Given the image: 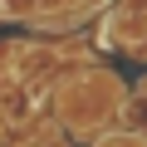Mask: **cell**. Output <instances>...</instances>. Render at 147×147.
<instances>
[{"label":"cell","instance_id":"6da1fadb","mask_svg":"<svg viewBox=\"0 0 147 147\" xmlns=\"http://www.w3.org/2000/svg\"><path fill=\"white\" fill-rule=\"evenodd\" d=\"M118 113H123V88L108 69H84L59 88V118L69 132H98Z\"/></svg>","mask_w":147,"mask_h":147},{"label":"cell","instance_id":"7a4b0ae2","mask_svg":"<svg viewBox=\"0 0 147 147\" xmlns=\"http://www.w3.org/2000/svg\"><path fill=\"white\" fill-rule=\"evenodd\" d=\"M93 147H147V137L142 132H98Z\"/></svg>","mask_w":147,"mask_h":147},{"label":"cell","instance_id":"3957f363","mask_svg":"<svg viewBox=\"0 0 147 147\" xmlns=\"http://www.w3.org/2000/svg\"><path fill=\"white\" fill-rule=\"evenodd\" d=\"M30 147H69L64 137H44V142H30Z\"/></svg>","mask_w":147,"mask_h":147},{"label":"cell","instance_id":"277c9868","mask_svg":"<svg viewBox=\"0 0 147 147\" xmlns=\"http://www.w3.org/2000/svg\"><path fill=\"white\" fill-rule=\"evenodd\" d=\"M0 147H15V142H10V127H5V123H0Z\"/></svg>","mask_w":147,"mask_h":147},{"label":"cell","instance_id":"5b68a950","mask_svg":"<svg viewBox=\"0 0 147 147\" xmlns=\"http://www.w3.org/2000/svg\"><path fill=\"white\" fill-rule=\"evenodd\" d=\"M15 147H20V142H15Z\"/></svg>","mask_w":147,"mask_h":147}]
</instances>
